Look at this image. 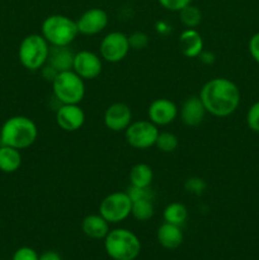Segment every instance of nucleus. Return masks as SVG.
Wrapping results in <instances>:
<instances>
[{"instance_id": "obj_27", "label": "nucleus", "mask_w": 259, "mask_h": 260, "mask_svg": "<svg viewBox=\"0 0 259 260\" xmlns=\"http://www.w3.org/2000/svg\"><path fill=\"white\" fill-rule=\"evenodd\" d=\"M128 42L132 50H144L149 45V36L146 33L137 30V32L131 33L128 36Z\"/></svg>"}, {"instance_id": "obj_9", "label": "nucleus", "mask_w": 259, "mask_h": 260, "mask_svg": "<svg viewBox=\"0 0 259 260\" xmlns=\"http://www.w3.org/2000/svg\"><path fill=\"white\" fill-rule=\"evenodd\" d=\"M130 42L128 36L123 32H111L103 37L101 42V57L111 63H117L126 58L128 55Z\"/></svg>"}, {"instance_id": "obj_16", "label": "nucleus", "mask_w": 259, "mask_h": 260, "mask_svg": "<svg viewBox=\"0 0 259 260\" xmlns=\"http://www.w3.org/2000/svg\"><path fill=\"white\" fill-rule=\"evenodd\" d=\"M179 47L185 57H198L203 51L202 36L196 28H185L179 36Z\"/></svg>"}, {"instance_id": "obj_5", "label": "nucleus", "mask_w": 259, "mask_h": 260, "mask_svg": "<svg viewBox=\"0 0 259 260\" xmlns=\"http://www.w3.org/2000/svg\"><path fill=\"white\" fill-rule=\"evenodd\" d=\"M50 43L42 35L25 36L18 48V58L20 63L29 71H37L47 63Z\"/></svg>"}, {"instance_id": "obj_10", "label": "nucleus", "mask_w": 259, "mask_h": 260, "mask_svg": "<svg viewBox=\"0 0 259 260\" xmlns=\"http://www.w3.org/2000/svg\"><path fill=\"white\" fill-rule=\"evenodd\" d=\"M109 22L108 14L101 8H90L85 10L76 20L78 30L84 36H95L103 32Z\"/></svg>"}, {"instance_id": "obj_30", "label": "nucleus", "mask_w": 259, "mask_h": 260, "mask_svg": "<svg viewBox=\"0 0 259 260\" xmlns=\"http://www.w3.org/2000/svg\"><path fill=\"white\" fill-rule=\"evenodd\" d=\"M157 3L170 12H180L183 8L192 4V0H157Z\"/></svg>"}, {"instance_id": "obj_31", "label": "nucleus", "mask_w": 259, "mask_h": 260, "mask_svg": "<svg viewBox=\"0 0 259 260\" xmlns=\"http://www.w3.org/2000/svg\"><path fill=\"white\" fill-rule=\"evenodd\" d=\"M38 254L35 249L29 246H22L13 254L12 260H38Z\"/></svg>"}, {"instance_id": "obj_11", "label": "nucleus", "mask_w": 259, "mask_h": 260, "mask_svg": "<svg viewBox=\"0 0 259 260\" xmlns=\"http://www.w3.org/2000/svg\"><path fill=\"white\" fill-rule=\"evenodd\" d=\"M103 69L101 57L91 51H79L75 53L73 70L84 80H93L98 78Z\"/></svg>"}, {"instance_id": "obj_25", "label": "nucleus", "mask_w": 259, "mask_h": 260, "mask_svg": "<svg viewBox=\"0 0 259 260\" xmlns=\"http://www.w3.org/2000/svg\"><path fill=\"white\" fill-rule=\"evenodd\" d=\"M179 141H178V137L175 136L172 132H159V136H157L156 142H155V146L160 150L161 152H173L177 150Z\"/></svg>"}, {"instance_id": "obj_4", "label": "nucleus", "mask_w": 259, "mask_h": 260, "mask_svg": "<svg viewBox=\"0 0 259 260\" xmlns=\"http://www.w3.org/2000/svg\"><path fill=\"white\" fill-rule=\"evenodd\" d=\"M41 35L50 46H70L78 37L79 30L76 20L62 14H52L42 22Z\"/></svg>"}, {"instance_id": "obj_6", "label": "nucleus", "mask_w": 259, "mask_h": 260, "mask_svg": "<svg viewBox=\"0 0 259 260\" xmlns=\"http://www.w3.org/2000/svg\"><path fill=\"white\" fill-rule=\"evenodd\" d=\"M52 90L60 104H79L85 95V84L74 70L61 71L53 79Z\"/></svg>"}, {"instance_id": "obj_26", "label": "nucleus", "mask_w": 259, "mask_h": 260, "mask_svg": "<svg viewBox=\"0 0 259 260\" xmlns=\"http://www.w3.org/2000/svg\"><path fill=\"white\" fill-rule=\"evenodd\" d=\"M206 182L202 178L198 177H190L185 180L184 183V189L187 190V193L195 196H201L206 190Z\"/></svg>"}, {"instance_id": "obj_29", "label": "nucleus", "mask_w": 259, "mask_h": 260, "mask_svg": "<svg viewBox=\"0 0 259 260\" xmlns=\"http://www.w3.org/2000/svg\"><path fill=\"white\" fill-rule=\"evenodd\" d=\"M127 194L130 196L132 202L140 200H152L154 194L150 190L149 188H140V187H134V185H130V188L127 189Z\"/></svg>"}, {"instance_id": "obj_20", "label": "nucleus", "mask_w": 259, "mask_h": 260, "mask_svg": "<svg viewBox=\"0 0 259 260\" xmlns=\"http://www.w3.org/2000/svg\"><path fill=\"white\" fill-rule=\"evenodd\" d=\"M22 165V155L18 149L0 145V170L3 173H14Z\"/></svg>"}, {"instance_id": "obj_23", "label": "nucleus", "mask_w": 259, "mask_h": 260, "mask_svg": "<svg viewBox=\"0 0 259 260\" xmlns=\"http://www.w3.org/2000/svg\"><path fill=\"white\" fill-rule=\"evenodd\" d=\"M179 13V20L185 28H196L202 22V12L196 5H187Z\"/></svg>"}, {"instance_id": "obj_8", "label": "nucleus", "mask_w": 259, "mask_h": 260, "mask_svg": "<svg viewBox=\"0 0 259 260\" xmlns=\"http://www.w3.org/2000/svg\"><path fill=\"white\" fill-rule=\"evenodd\" d=\"M157 136H159L157 126L149 119L131 122V124L124 129L127 144L134 149L146 150L155 146Z\"/></svg>"}, {"instance_id": "obj_28", "label": "nucleus", "mask_w": 259, "mask_h": 260, "mask_svg": "<svg viewBox=\"0 0 259 260\" xmlns=\"http://www.w3.org/2000/svg\"><path fill=\"white\" fill-rule=\"evenodd\" d=\"M246 124L254 132H259V102L251 104L246 113Z\"/></svg>"}, {"instance_id": "obj_36", "label": "nucleus", "mask_w": 259, "mask_h": 260, "mask_svg": "<svg viewBox=\"0 0 259 260\" xmlns=\"http://www.w3.org/2000/svg\"><path fill=\"white\" fill-rule=\"evenodd\" d=\"M198 57H200V60L202 61V62L207 63V65L215 62V56H213V53H211V52H205V51H202Z\"/></svg>"}, {"instance_id": "obj_33", "label": "nucleus", "mask_w": 259, "mask_h": 260, "mask_svg": "<svg viewBox=\"0 0 259 260\" xmlns=\"http://www.w3.org/2000/svg\"><path fill=\"white\" fill-rule=\"evenodd\" d=\"M57 74H58V71L55 70V69H53L51 65H48V63H46L45 66H42V76L45 80L51 81V83H52L53 79L56 78V75H57Z\"/></svg>"}, {"instance_id": "obj_22", "label": "nucleus", "mask_w": 259, "mask_h": 260, "mask_svg": "<svg viewBox=\"0 0 259 260\" xmlns=\"http://www.w3.org/2000/svg\"><path fill=\"white\" fill-rule=\"evenodd\" d=\"M163 217H164L165 222L173 223V225L182 226L183 223L187 221L188 217V210L183 203L180 202H173L165 207L164 212H163Z\"/></svg>"}, {"instance_id": "obj_24", "label": "nucleus", "mask_w": 259, "mask_h": 260, "mask_svg": "<svg viewBox=\"0 0 259 260\" xmlns=\"http://www.w3.org/2000/svg\"><path fill=\"white\" fill-rule=\"evenodd\" d=\"M155 208L152 200H140L132 202L131 215L137 221H147L154 216Z\"/></svg>"}, {"instance_id": "obj_3", "label": "nucleus", "mask_w": 259, "mask_h": 260, "mask_svg": "<svg viewBox=\"0 0 259 260\" xmlns=\"http://www.w3.org/2000/svg\"><path fill=\"white\" fill-rule=\"evenodd\" d=\"M107 255L113 260H135L140 255L141 243L136 234L127 229L109 230L104 238Z\"/></svg>"}, {"instance_id": "obj_17", "label": "nucleus", "mask_w": 259, "mask_h": 260, "mask_svg": "<svg viewBox=\"0 0 259 260\" xmlns=\"http://www.w3.org/2000/svg\"><path fill=\"white\" fill-rule=\"evenodd\" d=\"M74 57L75 53L69 48V46H50L47 63L58 73L73 70Z\"/></svg>"}, {"instance_id": "obj_15", "label": "nucleus", "mask_w": 259, "mask_h": 260, "mask_svg": "<svg viewBox=\"0 0 259 260\" xmlns=\"http://www.w3.org/2000/svg\"><path fill=\"white\" fill-rule=\"evenodd\" d=\"M206 113L207 112H206L200 95H192L185 99L180 108V119L185 126L196 127L202 123Z\"/></svg>"}, {"instance_id": "obj_35", "label": "nucleus", "mask_w": 259, "mask_h": 260, "mask_svg": "<svg viewBox=\"0 0 259 260\" xmlns=\"http://www.w3.org/2000/svg\"><path fill=\"white\" fill-rule=\"evenodd\" d=\"M38 260H62L61 259L60 254L56 253V251H45L43 254H41L40 256H38Z\"/></svg>"}, {"instance_id": "obj_2", "label": "nucleus", "mask_w": 259, "mask_h": 260, "mask_svg": "<svg viewBox=\"0 0 259 260\" xmlns=\"http://www.w3.org/2000/svg\"><path fill=\"white\" fill-rule=\"evenodd\" d=\"M38 137L37 124L25 116H14L8 118L0 128V144L14 149H28Z\"/></svg>"}, {"instance_id": "obj_32", "label": "nucleus", "mask_w": 259, "mask_h": 260, "mask_svg": "<svg viewBox=\"0 0 259 260\" xmlns=\"http://www.w3.org/2000/svg\"><path fill=\"white\" fill-rule=\"evenodd\" d=\"M248 48L253 60L259 63V32L251 36L250 40H249Z\"/></svg>"}, {"instance_id": "obj_14", "label": "nucleus", "mask_w": 259, "mask_h": 260, "mask_svg": "<svg viewBox=\"0 0 259 260\" xmlns=\"http://www.w3.org/2000/svg\"><path fill=\"white\" fill-rule=\"evenodd\" d=\"M147 117L156 126H168L178 117V107L170 99H155L147 108Z\"/></svg>"}, {"instance_id": "obj_7", "label": "nucleus", "mask_w": 259, "mask_h": 260, "mask_svg": "<svg viewBox=\"0 0 259 260\" xmlns=\"http://www.w3.org/2000/svg\"><path fill=\"white\" fill-rule=\"evenodd\" d=\"M132 201L127 192H113L104 197L99 206V215L109 223H118L131 215Z\"/></svg>"}, {"instance_id": "obj_18", "label": "nucleus", "mask_w": 259, "mask_h": 260, "mask_svg": "<svg viewBox=\"0 0 259 260\" xmlns=\"http://www.w3.org/2000/svg\"><path fill=\"white\" fill-rule=\"evenodd\" d=\"M156 238L163 248L173 250V249L179 248L180 244L183 243V231L180 226L164 222L157 229Z\"/></svg>"}, {"instance_id": "obj_13", "label": "nucleus", "mask_w": 259, "mask_h": 260, "mask_svg": "<svg viewBox=\"0 0 259 260\" xmlns=\"http://www.w3.org/2000/svg\"><path fill=\"white\" fill-rule=\"evenodd\" d=\"M103 121L104 126L111 131H124L132 122L131 108L126 103H121V102L111 104L104 112Z\"/></svg>"}, {"instance_id": "obj_1", "label": "nucleus", "mask_w": 259, "mask_h": 260, "mask_svg": "<svg viewBox=\"0 0 259 260\" xmlns=\"http://www.w3.org/2000/svg\"><path fill=\"white\" fill-rule=\"evenodd\" d=\"M200 98L207 113L215 117H229L240 104V90L230 79L213 78L202 86Z\"/></svg>"}, {"instance_id": "obj_21", "label": "nucleus", "mask_w": 259, "mask_h": 260, "mask_svg": "<svg viewBox=\"0 0 259 260\" xmlns=\"http://www.w3.org/2000/svg\"><path fill=\"white\" fill-rule=\"evenodd\" d=\"M154 173L150 165L145 162H139L135 167H132L130 172V183L134 187L140 188H149L152 183Z\"/></svg>"}, {"instance_id": "obj_34", "label": "nucleus", "mask_w": 259, "mask_h": 260, "mask_svg": "<svg viewBox=\"0 0 259 260\" xmlns=\"http://www.w3.org/2000/svg\"><path fill=\"white\" fill-rule=\"evenodd\" d=\"M155 29H156V32L161 36H165V35H168V33L172 32V27H170L168 23L163 22V20H160V22L156 23V25H155Z\"/></svg>"}, {"instance_id": "obj_19", "label": "nucleus", "mask_w": 259, "mask_h": 260, "mask_svg": "<svg viewBox=\"0 0 259 260\" xmlns=\"http://www.w3.org/2000/svg\"><path fill=\"white\" fill-rule=\"evenodd\" d=\"M81 229L88 238L99 240L109 233V222L102 215H89L81 222Z\"/></svg>"}, {"instance_id": "obj_12", "label": "nucleus", "mask_w": 259, "mask_h": 260, "mask_svg": "<svg viewBox=\"0 0 259 260\" xmlns=\"http://www.w3.org/2000/svg\"><path fill=\"white\" fill-rule=\"evenodd\" d=\"M85 113L79 104H61L56 111V123L66 132H75L83 127Z\"/></svg>"}]
</instances>
